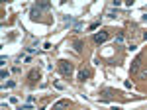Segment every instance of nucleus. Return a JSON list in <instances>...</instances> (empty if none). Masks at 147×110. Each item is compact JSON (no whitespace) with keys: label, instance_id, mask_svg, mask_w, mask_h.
<instances>
[{"label":"nucleus","instance_id":"nucleus-1","mask_svg":"<svg viewBox=\"0 0 147 110\" xmlns=\"http://www.w3.org/2000/svg\"><path fill=\"white\" fill-rule=\"evenodd\" d=\"M59 69H61V73H63L65 77L73 73V65H71V63H67V61H61V63H59Z\"/></svg>","mask_w":147,"mask_h":110},{"label":"nucleus","instance_id":"nucleus-4","mask_svg":"<svg viewBox=\"0 0 147 110\" xmlns=\"http://www.w3.org/2000/svg\"><path fill=\"white\" fill-rule=\"evenodd\" d=\"M112 110H120V108H112Z\"/></svg>","mask_w":147,"mask_h":110},{"label":"nucleus","instance_id":"nucleus-2","mask_svg":"<svg viewBox=\"0 0 147 110\" xmlns=\"http://www.w3.org/2000/svg\"><path fill=\"white\" fill-rule=\"evenodd\" d=\"M106 39H108V32H100V33L94 35V41H96V43H102V41H106Z\"/></svg>","mask_w":147,"mask_h":110},{"label":"nucleus","instance_id":"nucleus-3","mask_svg":"<svg viewBox=\"0 0 147 110\" xmlns=\"http://www.w3.org/2000/svg\"><path fill=\"white\" fill-rule=\"evenodd\" d=\"M86 77H88V71H80V75H79V79H80V81H84Z\"/></svg>","mask_w":147,"mask_h":110}]
</instances>
